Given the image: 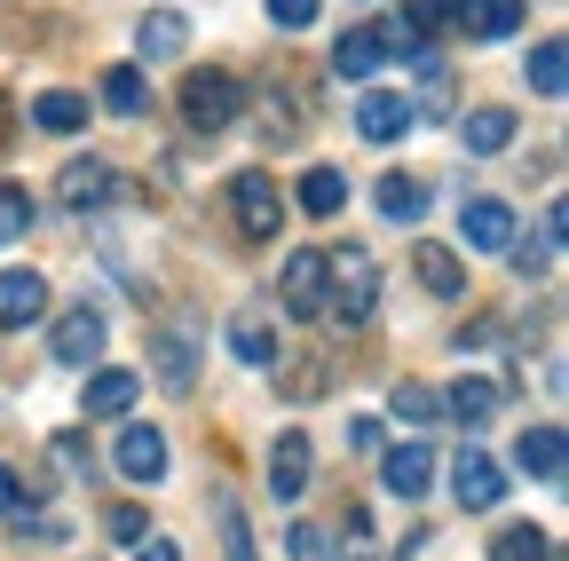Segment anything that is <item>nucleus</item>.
I'll use <instances>...</instances> for the list:
<instances>
[{
    "instance_id": "1",
    "label": "nucleus",
    "mask_w": 569,
    "mask_h": 561,
    "mask_svg": "<svg viewBox=\"0 0 569 561\" xmlns=\"http://www.w3.org/2000/svg\"><path fill=\"white\" fill-rule=\"evenodd\" d=\"M380 309V261L365 253V246H340V253H325V317H340V324H365Z\"/></svg>"
},
{
    "instance_id": "2",
    "label": "nucleus",
    "mask_w": 569,
    "mask_h": 561,
    "mask_svg": "<svg viewBox=\"0 0 569 561\" xmlns=\"http://www.w3.org/2000/svg\"><path fill=\"white\" fill-rule=\"evenodd\" d=\"M238 111H246V88L230 72H190L182 80V127L190 134H222Z\"/></svg>"
},
{
    "instance_id": "3",
    "label": "nucleus",
    "mask_w": 569,
    "mask_h": 561,
    "mask_svg": "<svg viewBox=\"0 0 569 561\" xmlns=\"http://www.w3.org/2000/svg\"><path fill=\"white\" fill-rule=\"evenodd\" d=\"M230 222H238V238H253V246L284 222V198H277V174H269V167H246V174L230 182Z\"/></svg>"
},
{
    "instance_id": "4",
    "label": "nucleus",
    "mask_w": 569,
    "mask_h": 561,
    "mask_svg": "<svg viewBox=\"0 0 569 561\" xmlns=\"http://www.w3.org/2000/svg\"><path fill=\"white\" fill-rule=\"evenodd\" d=\"M451 499H459L467 514H490L498 499H507V467H498L490 451H459V459H451Z\"/></svg>"
},
{
    "instance_id": "5",
    "label": "nucleus",
    "mask_w": 569,
    "mask_h": 561,
    "mask_svg": "<svg viewBox=\"0 0 569 561\" xmlns=\"http://www.w3.org/2000/svg\"><path fill=\"white\" fill-rule=\"evenodd\" d=\"M284 317H325V253L301 246V253H284V285H277Z\"/></svg>"
},
{
    "instance_id": "6",
    "label": "nucleus",
    "mask_w": 569,
    "mask_h": 561,
    "mask_svg": "<svg viewBox=\"0 0 569 561\" xmlns=\"http://www.w3.org/2000/svg\"><path fill=\"white\" fill-rule=\"evenodd\" d=\"M230 348H238V364H284V348H277V301H246L230 317Z\"/></svg>"
},
{
    "instance_id": "7",
    "label": "nucleus",
    "mask_w": 569,
    "mask_h": 561,
    "mask_svg": "<svg viewBox=\"0 0 569 561\" xmlns=\"http://www.w3.org/2000/svg\"><path fill=\"white\" fill-rule=\"evenodd\" d=\"M48 317V277L40 269H0V332H24Z\"/></svg>"
},
{
    "instance_id": "8",
    "label": "nucleus",
    "mask_w": 569,
    "mask_h": 561,
    "mask_svg": "<svg viewBox=\"0 0 569 561\" xmlns=\"http://www.w3.org/2000/svg\"><path fill=\"white\" fill-rule=\"evenodd\" d=\"M443 24H459V0H403V17H396V24H380V32H388V48L427 56V40H436Z\"/></svg>"
},
{
    "instance_id": "9",
    "label": "nucleus",
    "mask_w": 569,
    "mask_h": 561,
    "mask_svg": "<svg viewBox=\"0 0 569 561\" xmlns=\"http://www.w3.org/2000/svg\"><path fill=\"white\" fill-rule=\"evenodd\" d=\"M111 459H119V474H127L134 490H159V482H167V435H159V428H127Z\"/></svg>"
},
{
    "instance_id": "10",
    "label": "nucleus",
    "mask_w": 569,
    "mask_h": 561,
    "mask_svg": "<svg viewBox=\"0 0 569 561\" xmlns=\"http://www.w3.org/2000/svg\"><path fill=\"white\" fill-rule=\"evenodd\" d=\"M309 467H317V443L301 428H284L277 451H269V499H301L309 490Z\"/></svg>"
},
{
    "instance_id": "11",
    "label": "nucleus",
    "mask_w": 569,
    "mask_h": 561,
    "mask_svg": "<svg viewBox=\"0 0 569 561\" xmlns=\"http://www.w3.org/2000/svg\"><path fill=\"white\" fill-rule=\"evenodd\" d=\"M411 277H419V285L436 293V301H459V293H467V261H459L451 246H436V238H419V246H411Z\"/></svg>"
},
{
    "instance_id": "12",
    "label": "nucleus",
    "mask_w": 569,
    "mask_h": 561,
    "mask_svg": "<svg viewBox=\"0 0 569 561\" xmlns=\"http://www.w3.org/2000/svg\"><path fill=\"white\" fill-rule=\"evenodd\" d=\"M103 357V309H63L56 317V364H96Z\"/></svg>"
},
{
    "instance_id": "13",
    "label": "nucleus",
    "mask_w": 569,
    "mask_h": 561,
    "mask_svg": "<svg viewBox=\"0 0 569 561\" xmlns=\"http://www.w3.org/2000/svg\"><path fill=\"white\" fill-rule=\"evenodd\" d=\"M515 467H522L530 482H561V467H569V443H561V428H553V419L522 428V443H515Z\"/></svg>"
},
{
    "instance_id": "14",
    "label": "nucleus",
    "mask_w": 569,
    "mask_h": 561,
    "mask_svg": "<svg viewBox=\"0 0 569 561\" xmlns=\"http://www.w3.org/2000/svg\"><path fill=\"white\" fill-rule=\"evenodd\" d=\"M388 56H396V48H388L380 24H356V32H340V48H332V72H340V80H372Z\"/></svg>"
},
{
    "instance_id": "15",
    "label": "nucleus",
    "mask_w": 569,
    "mask_h": 561,
    "mask_svg": "<svg viewBox=\"0 0 569 561\" xmlns=\"http://www.w3.org/2000/svg\"><path fill=\"white\" fill-rule=\"evenodd\" d=\"M151 380L167 395H190V380H198V340L190 332H159L151 340Z\"/></svg>"
},
{
    "instance_id": "16",
    "label": "nucleus",
    "mask_w": 569,
    "mask_h": 561,
    "mask_svg": "<svg viewBox=\"0 0 569 561\" xmlns=\"http://www.w3.org/2000/svg\"><path fill=\"white\" fill-rule=\"evenodd\" d=\"M332 388V348H301L293 364H277V395L284 403H317Z\"/></svg>"
},
{
    "instance_id": "17",
    "label": "nucleus",
    "mask_w": 569,
    "mask_h": 561,
    "mask_svg": "<svg viewBox=\"0 0 569 561\" xmlns=\"http://www.w3.org/2000/svg\"><path fill=\"white\" fill-rule=\"evenodd\" d=\"M380 482H388V499H427V482H436V451H427V443H396L388 467H380Z\"/></svg>"
},
{
    "instance_id": "18",
    "label": "nucleus",
    "mask_w": 569,
    "mask_h": 561,
    "mask_svg": "<svg viewBox=\"0 0 569 561\" xmlns=\"http://www.w3.org/2000/svg\"><path fill=\"white\" fill-rule=\"evenodd\" d=\"M443 411L459 419V428H490V419L507 411V388H498V380H482V372H467V380L443 395Z\"/></svg>"
},
{
    "instance_id": "19",
    "label": "nucleus",
    "mask_w": 569,
    "mask_h": 561,
    "mask_svg": "<svg viewBox=\"0 0 569 561\" xmlns=\"http://www.w3.org/2000/svg\"><path fill=\"white\" fill-rule=\"evenodd\" d=\"M467 246L475 253H507V238H515V206L507 198H467Z\"/></svg>"
},
{
    "instance_id": "20",
    "label": "nucleus",
    "mask_w": 569,
    "mask_h": 561,
    "mask_svg": "<svg viewBox=\"0 0 569 561\" xmlns=\"http://www.w3.org/2000/svg\"><path fill=\"white\" fill-rule=\"evenodd\" d=\"M111 190H119V182H111V167H103V159H71V167L56 174V198L71 206V214H88V206H103Z\"/></svg>"
},
{
    "instance_id": "21",
    "label": "nucleus",
    "mask_w": 569,
    "mask_h": 561,
    "mask_svg": "<svg viewBox=\"0 0 569 561\" xmlns=\"http://www.w3.org/2000/svg\"><path fill=\"white\" fill-rule=\"evenodd\" d=\"M411 119H419V111H411L403 96H380V88H372L365 103H356V134H365V143H396V134H403Z\"/></svg>"
},
{
    "instance_id": "22",
    "label": "nucleus",
    "mask_w": 569,
    "mask_h": 561,
    "mask_svg": "<svg viewBox=\"0 0 569 561\" xmlns=\"http://www.w3.org/2000/svg\"><path fill=\"white\" fill-rule=\"evenodd\" d=\"M522 0H459V24L475 32V40H515L522 32Z\"/></svg>"
},
{
    "instance_id": "23",
    "label": "nucleus",
    "mask_w": 569,
    "mask_h": 561,
    "mask_svg": "<svg viewBox=\"0 0 569 561\" xmlns=\"http://www.w3.org/2000/svg\"><path fill=\"white\" fill-rule=\"evenodd\" d=\"M134 48H142V63H174L182 48H190V24L174 17V9H151L134 24Z\"/></svg>"
},
{
    "instance_id": "24",
    "label": "nucleus",
    "mask_w": 569,
    "mask_h": 561,
    "mask_svg": "<svg viewBox=\"0 0 569 561\" xmlns=\"http://www.w3.org/2000/svg\"><path fill=\"white\" fill-rule=\"evenodd\" d=\"M515 134H522V127H515V111H467V119H459L467 159H498V151L515 143Z\"/></svg>"
},
{
    "instance_id": "25",
    "label": "nucleus",
    "mask_w": 569,
    "mask_h": 561,
    "mask_svg": "<svg viewBox=\"0 0 569 561\" xmlns=\"http://www.w3.org/2000/svg\"><path fill=\"white\" fill-rule=\"evenodd\" d=\"M561 88H569V40H561V32H546V40L530 48V96L561 103Z\"/></svg>"
},
{
    "instance_id": "26",
    "label": "nucleus",
    "mask_w": 569,
    "mask_h": 561,
    "mask_svg": "<svg viewBox=\"0 0 569 561\" xmlns=\"http://www.w3.org/2000/svg\"><path fill=\"white\" fill-rule=\"evenodd\" d=\"M134 395H142V380H134V372H96L80 411H88V419H119V411H134Z\"/></svg>"
},
{
    "instance_id": "27",
    "label": "nucleus",
    "mask_w": 569,
    "mask_h": 561,
    "mask_svg": "<svg viewBox=\"0 0 569 561\" xmlns=\"http://www.w3.org/2000/svg\"><path fill=\"white\" fill-rule=\"evenodd\" d=\"M142 103H151V80H142L134 63H111L103 72V111L111 119H142Z\"/></svg>"
},
{
    "instance_id": "28",
    "label": "nucleus",
    "mask_w": 569,
    "mask_h": 561,
    "mask_svg": "<svg viewBox=\"0 0 569 561\" xmlns=\"http://www.w3.org/2000/svg\"><path fill=\"white\" fill-rule=\"evenodd\" d=\"M490 561H553V538L538 522H507V530L490 538Z\"/></svg>"
},
{
    "instance_id": "29",
    "label": "nucleus",
    "mask_w": 569,
    "mask_h": 561,
    "mask_svg": "<svg viewBox=\"0 0 569 561\" xmlns=\"http://www.w3.org/2000/svg\"><path fill=\"white\" fill-rule=\"evenodd\" d=\"M372 206H380V214H388V222H419V214H427V190H419L411 174H380V190H372Z\"/></svg>"
},
{
    "instance_id": "30",
    "label": "nucleus",
    "mask_w": 569,
    "mask_h": 561,
    "mask_svg": "<svg viewBox=\"0 0 569 561\" xmlns=\"http://www.w3.org/2000/svg\"><path fill=\"white\" fill-rule=\"evenodd\" d=\"M32 119H40L48 134H80V127H88V96H71V88H48V96L32 103Z\"/></svg>"
},
{
    "instance_id": "31",
    "label": "nucleus",
    "mask_w": 569,
    "mask_h": 561,
    "mask_svg": "<svg viewBox=\"0 0 569 561\" xmlns=\"http://www.w3.org/2000/svg\"><path fill=\"white\" fill-rule=\"evenodd\" d=\"M301 206H309L317 222H332L340 206H348V174H332V167H309V174H301Z\"/></svg>"
},
{
    "instance_id": "32",
    "label": "nucleus",
    "mask_w": 569,
    "mask_h": 561,
    "mask_svg": "<svg viewBox=\"0 0 569 561\" xmlns=\"http://www.w3.org/2000/svg\"><path fill=\"white\" fill-rule=\"evenodd\" d=\"M388 411L403 419V428H427V419H443V395H436V388H419V380H403V388L388 395Z\"/></svg>"
},
{
    "instance_id": "33",
    "label": "nucleus",
    "mask_w": 569,
    "mask_h": 561,
    "mask_svg": "<svg viewBox=\"0 0 569 561\" xmlns=\"http://www.w3.org/2000/svg\"><path fill=\"white\" fill-rule=\"evenodd\" d=\"M32 214H40L32 190H24V182H0V246H17V238L32 230Z\"/></svg>"
},
{
    "instance_id": "34",
    "label": "nucleus",
    "mask_w": 569,
    "mask_h": 561,
    "mask_svg": "<svg viewBox=\"0 0 569 561\" xmlns=\"http://www.w3.org/2000/svg\"><path fill=\"white\" fill-rule=\"evenodd\" d=\"M213 522H222V553H230V561H261V553H253V530H246V514H238V499H213Z\"/></svg>"
},
{
    "instance_id": "35",
    "label": "nucleus",
    "mask_w": 569,
    "mask_h": 561,
    "mask_svg": "<svg viewBox=\"0 0 569 561\" xmlns=\"http://www.w3.org/2000/svg\"><path fill=\"white\" fill-rule=\"evenodd\" d=\"M507 261L522 269V277H546V261H553V238L538 230V238H507Z\"/></svg>"
},
{
    "instance_id": "36",
    "label": "nucleus",
    "mask_w": 569,
    "mask_h": 561,
    "mask_svg": "<svg viewBox=\"0 0 569 561\" xmlns=\"http://www.w3.org/2000/svg\"><path fill=\"white\" fill-rule=\"evenodd\" d=\"M284 553H293V561H332V545H325L317 522H293V530H284Z\"/></svg>"
},
{
    "instance_id": "37",
    "label": "nucleus",
    "mask_w": 569,
    "mask_h": 561,
    "mask_svg": "<svg viewBox=\"0 0 569 561\" xmlns=\"http://www.w3.org/2000/svg\"><path fill=\"white\" fill-rule=\"evenodd\" d=\"M269 24H284V32L317 24V0H269Z\"/></svg>"
},
{
    "instance_id": "38",
    "label": "nucleus",
    "mask_w": 569,
    "mask_h": 561,
    "mask_svg": "<svg viewBox=\"0 0 569 561\" xmlns=\"http://www.w3.org/2000/svg\"><path fill=\"white\" fill-rule=\"evenodd\" d=\"M103 522H111V538H119V545H142V538H151V522H142L134 507H111Z\"/></svg>"
},
{
    "instance_id": "39",
    "label": "nucleus",
    "mask_w": 569,
    "mask_h": 561,
    "mask_svg": "<svg viewBox=\"0 0 569 561\" xmlns=\"http://www.w3.org/2000/svg\"><path fill=\"white\" fill-rule=\"evenodd\" d=\"M24 514V482H17V467H0V522H17Z\"/></svg>"
},
{
    "instance_id": "40",
    "label": "nucleus",
    "mask_w": 569,
    "mask_h": 561,
    "mask_svg": "<svg viewBox=\"0 0 569 561\" xmlns=\"http://www.w3.org/2000/svg\"><path fill=\"white\" fill-rule=\"evenodd\" d=\"M340 561H372V522L365 514H348V553Z\"/></svg>"
},
{
    "instance_id": "41",
    "label": "nucleus",
    "mask_w": 569,
    "mask_h": 561,
    "mask_svg": "<svg viewBox=\"0 0 569 561\" xmlns=\"http://www.w3.org/2000/svg\"><path fill=\"white\" fill-rule=\"evenodd\" d=\"M134 561H182V553H174V538H151V545H142Z\"/></svg>"
}]
</instances>
